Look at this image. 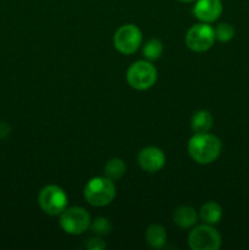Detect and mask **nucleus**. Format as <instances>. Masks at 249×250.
<instances>
[{
    "label": "nucleus",
    "mask_w": 249,
    "mask_h": 250,
    "mask_svg": "<svg viewBox=\"0 0 249 250\" xmlns=\"http://www.w3.org/2000/svg\"><path fill=\"white\" fill-rule=\"evenodd\" d=\"M145 241L150 248L161 249L167 241L166 229L160 225H151L145 232Z\"/></svg>",
    "instance_id": "obj_13"
},
{
    "label": "nucleus",
    "mask_w": 249,
    "mask_h": 250,
    "mask_svg": "<svg viewBox=\"0 0 249 250\" xmlns=\"http://www.w3.org/2000/svg\"><path fill=\"white\" fill-rule=\"evenodd\" d=\"M139 167L145 172H158L165 166L166 156L161 149L156 146H146L142 149L137 156Z\"/></svg>",
    "instance_id": "obj_9"
},
{
    "label": "nucleus",
    "mask_w": 249,
    "mask_h": 250,
    "mask_svg": "<svg viewBox=\"0 0 249 250\" xmlns=\"http://www.w3.org/2000/svg\"><path fill=\"white\" fill-rule=\"evenodd\" d=\"M193 12L200 22L211 23L222 14V2L221 0H195Z\"/></svg>",
    "instance_id": "obj_10"
},
{
    "label": "nucleus",
    "mask_w": 249,
    "mask_h": 250,
    "mask_svg": "<svg viewBox=\"0 0 249 250\" xmlns=\"http://www.w3.org/2000/svg\"><path fill=\"white\" fill-rule=\"evenodd\" d=\"M234 28L232 24L226 23H220L219 26L215 28V37H216V41L221 42V43H227V42L231 41L234 37Z\"/></svg>",
    "instance_id": "obj_17"
},
{
    "label": "nucleus",
    "mask_w": 249,
    "mask_h": 250,
    "mask_svg": "<svg viewBox=\"0 0 249 250\" xmlns=\"http://www.w3.org/2000/svg\"><path fill=\"white\" fill-rule=\"evenodd\" d=\"M10 133V126L5 122H0V138H5L9 136Z\"/></svg>",
    "instance_id": "obj_20"
},
{
    "label": "nucleus",
    "mask_w": 249,
    "mask_h": 250,
    "mask_svg": "<svg viewBox=\"0 0 249 250\" xmlns=\"http://www.w3.org/2000/svg\"><path fill=\"white\" fill-rule=\"evenodd\" d=\"M180 1H182V2H193V1H195V0H180Z\"/></svg>",
    "instance_id": "obj_21"
},
{
    "label": "nucleus",
    "mask_w": 249,
    "mask_h": 250,
    "mask_svg": "<svg viewBox=\"0 0 249 250\" xmlns=\"http://www.w3.org/2000/svg\"><path fill=\"white\" fill-rule=\"evenodd\" d=\"M212 124H214V119L207 110H199L194 112L190 119V127L195 134L208 133L212 127Z\"/></svg>",
    "instance_id": "obj_12"
},
{
    "label": "nucleus",
    "mask_w": 249,
    "mask_h": 250,
    "mask_svg": "<svg viewBox=\"0 0 249 250\" xmlns=\"http://www.w3.org/2000/svg\"><path fill=\"white\" fill-rule=\"evenodd\" d=\"M84 199L93 207H106L116 197L114 181L107 177H94L88 181L83 190Z\"/></svg>",
    "instance_id": "obj_2"
},
{
    "label": "nucleus",
    "mask_w": 249,
    "mask_h": 250,
    "mask_svg": "<svg viewBox=\"0 0 249 250\" xmlns=\"http://www.w3.org/2000/svg\"><path fill=\"white\" fill-rule=\"evenodd\" d=\"M87 248L89 250H102L106 248V244L99 237H95V238H90L89 242L87 243Z\"/></svg>",
    "instance_id": "obj_19"
},
{
    "label": "nucleus",
    "mask_w": 249,
    "mask_h": 250,
    "mask_svg": "<svg viewBox=\"0 0 249 250\" xmlns=\"http://www.w3.org/2000/svg\"><path fill=\"white\" fill-rule=\"evenodd\" d=\"M90 229L98 236H106L111 231V224L105 217H98L94 221L90 222Z\"/></svg>",
    "instance_id": "obj_18"
},
{
    "label": "nucleus",
    "mask_w": 249,
    "mask_h": 250,
    "mask_svg": "<svg viewBox=\"0 0 249 250\" xmlns=\"http://www.w3.org/2000/svg\"><path fill=\"white\" fill-rule=\"evenodd\" d=\"M60 227L68 234L78 236L90 229V215L81 207L66 208L60 215Z\"/></svg>",
    "instance_id": "obj_5"
},
{
    "label": "nucleus",
    "mask_w": 249,
    "mask_h": 250,
    "mask_svg": "<svg viewBox=\"0 0 249 250\" xmlns=\"http://www.w3.org/2000/svg\"><path fill=\"white\" fill-rule=\"evenodd\" d=\"M198 217H199V215L197 214V211L193 208L187 207V205L177 208L173 212V222L180 229H190L197 224Z\"/></svg>",
    "instance_id": "obj_11"
},
{
    "label": "nucleus",
    "mask_w": 249,
    "mask_h": 250,
    "mask_svg": "<svg viewBox=\"0 0 249 250\" xmlns=\"http://www.w3.org/2000/svg\"><path fill=\"white\" fill-rule=\"evenodd\" d=\"M221 148V141L209 133L194 134L188 141V154L200 165L214 163L219 158Z\"/></svg>",
    "instance_id": "obj_1"
},
{
    "label": "nucleus",
    "mask_w": 249,
    "mask_h": 250,
    "mask_svg": "<svg viewBox=\"0 0 249 250\" xmlns=\"http://www.w3.org/2000/svg\"><path fill=\"white\" fill-rule=\"evenodd\" d=\"M216 37L215 28L210 23H197L190 27L186 36V44L194 53H204L214 45Z\"/></svg>",
    "instance_id": "obj_6"
},
{
    "label": "nucleus",
    "mask_w": 249,
    "mask_h": 250,
    "mask_svg": "<svg viewBox=\"0 0 249 250\" xmlns=\"http://www.w3.org/2000/svg\"><path fill=\"white\" fill-rule=\"evenodd\" d=\"M38 204L46 215L58 216L67 208L68 198L62 188L55 185H49L42 188L39 192Z\"/></svg>",
    "instance_id": "obj_4"
},
{
    "label": "nucleus",
    "mask_w": 249,
    "mask_h": 250,
    "mask_svg": "<svg viewBox=\"0 0 249 250\" xmlns=\"http://www.w3.org/2000/svg\"><path fill=\"white\" fill-rule=\"evenodd\" d=\"M199 217L207 225H216L222 217V209L217 203L208 202L200 208Z\"/></svg>",
    "instance_id": "obj_14"
},
{
    "label": "nucleus",
    "mask_w": 249,
    "mask_h": 250,
    "mask_svg": "<svg viewBox=\"0 0 249 250\" xmlns=\"http://www.w3.org/2000/svg\"><path fill=\"white\" fill-rule=\"evenodd\" d=\"M126 172V164L122 159L112 158L105 164L104 173L105 177H107L111 181H117L122 177Z\"/></svg>",
    "instance_id": "obj_15"
},
{
    "label": "nucleus",
    "mask_w": 249,
    "mask_h": 250,
    "mask_svg": "<svg viewBox=\"0 0 249 250\" xmlns=\"http://www.w3.org/2000/svg\"><path fill=\"white\" fill-rule=\"evenodd\" d=\"M188 246L192 250H217L221 247V236L211 225H202L189 233Z\"/></svg>",
    "instance_id": "obj_8"
},
{
    "label": "nucleus",
    "mask_w": 249,
    "mask_h": 250,
    "mask_svg": "<svg viewBox=\"0 0 249 250\" xmlns=\"http://www.w3.org/2000/svg\"><path fill=\"white\" fill-rule=\"evenodd\" d=\"M143 56L148 61H155L163 55L164 45L159 39H149L143 45Z\"/></svg>",
    "instance_id": "obj_16"
},
{
    "label": "nucleus",
    "mask_w": 249,
    "mask_h": 250,
    "mask_svg": "<svg viewBox=\"0 0 249 250\" xmlns=\"http://www.w3.org/2000/svg\"><path fill=\"white\" fill-rule=\"evenodd\" d=\"M143 36L136 24H124L120 27L114 36V45L119 53L124 55H131L136 53L141 46Z\"/></svg>",
    "instance_id": "obj_7"
},
{
    "label": "nucleus",
    "mask_w": 249,
    "mask_h": 250,
    "mask_svg": "<svg viewBox=\"0 0 249 250\" xmlns=\"http://www.w3.org/2000/svg\"><path fill=\"white\" fill-rule=\"evenodd\" d=\"M126 78L133 89L146 90L155 84L158 80V71L151 61L139 60L129 66Z\"/></svg>",
    "instance_id": "obj_3"
}]
</instances>
